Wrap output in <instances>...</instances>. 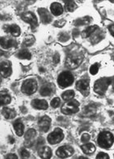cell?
<instances>
[{"instance_id":"cell-43","label":"cell","mask_w":114,"mask_h":159,"mask_svg":"<svg viewBox=\"0 0 114 159\" xmlns=\"http://www.w3.org/2000/svg\"><path fill=\"white\" fill-rule=\"evenodd\" d=\"M4 54V52L3 51L0 50V57H2V56Z\"/></svg>"},{"instance_id":"cell-2","label":"cell","mask_w":114,"mask_h":159,"mask_svg":"<svg viewBox=\"0 0 114 159\" xmlns=\"http://www.w3.org/2000/svg\"><path fill=\"white\" fill-rule=\"evenodd\" d=\"M84 57L83 54H74L71 55L67 58L65 63L66 67L70 69H74L78 68V66L83 62Z\"/></svg>"},{"instance_id":"cell-1","label":"cell","mask_w":114,"mask_h":159,"mask_svg":"<svg viewBox=\"0 0 114 159\" xmlns=\"http://www.w3.org/2000/svg\"><path fill=\"white\" fill-rule=\"evenodd\" d=\"M114 142V137L111 132L104 131L101 132L98 137V143L100 147L104 149L109 148Z\"/></svg>"},{"instance_id":"cell-18","label":"cell","mask_w":114,"mask_h":159,"mask_svg":"<svg viewBox=\"0 0 114 159\" xmlns=\"http://www.w3.org/2000/svg\"><path fill=\"white\" fill-rule=\"evenodd\" d=\"M38 154L42 159H50L52 156V151L48 147H43L38 151Z\"/></svg>"},{"instance_id":"cell-5","label":"cell","mask_w":114,"mask_h":159,"mask_svg":"<svg viewBox=\"0 0 114 159\" xmlns=\"http://www.w3.org/2000/svg\"><path fill=\"white\" fill-rule=\"evenodd\" d=\"M38 88L37 82L35 80L29 79L23 82L21 90L26 95H31L36 92Z\"/></svg>"},{"instance_id":"cell-29","label":"cell","mask_w":114,"mask_h":159,"mask_svg":"<svg viewBox=\"0 0 114 159\" xmlns=\"http://www.w3.org/2000/svg\"><path fill=\"white\" fill-rule=\"evenodd\" d=\"M19 59L30 60L31 58V54L26 50H23L17 54Z\"/></svg>"},{"instance_id":"cell-10","label":"cell","mask_w":114,"mask_h":159,"mask_svg":"<svg viewBox=\"0 0 114 159\" xmlns=\"http://www.w3.org/2000/svg\"><path fill=\"white\" fill-rule=\"evenodd\" d=\"M76 88L84 96H88L89 94V84L87 80H80L76 83Z\"/></svg>"},{"instance_id":"cell-11","label":"cell","mask_w":114,"mask_h":159,"mask_svg":"<svg viewBox=\"0 0 114 159\" xmlns=\"http://www.w3.org/2000/svg\"><path fill=\"white\" fill-rule=\"evenodd\" d=\"M12 73V67L10 62L6 61L0 64V74L4 78H7Z\"/></svg>"},{"instance_id":"cell-36","label":"cell","mask_w":114,"mask_h":159,"mask_svg":"<svg viewBox=\"0 0 114 159\" xmlns=\"http://www.w3.org/2000/svg\"><path fill=\"white\" fill-rule=\"evenodd\" d=\"M69 39V35L67 34H66V33H62L60 36L59 37V40L61 41L62 42L67 41Z\"/></svg>"},{"instance_id":"cell-7","label":"cell","mask_w":114,"mask_h":159,"mask_svg":"<svg viewBox=\"0 0 114 159\" xmlns=\"http://www.w3.org/2000/svg\"><path fill=\"white\" fill-rule=\"evenodd\" d=\"M64 138V134L62 130L59 128H57L49 134L48 141L49 143L55 145L60 143L63 140Z\"/></svg>"},{"instance_id":"cell-3","label":"cell","mask_w":114,"mask_h":159,"mask_svg":"<svg viewBox=\"0 0 114 159\" xmlns=\"http://www.w3.org/2000/svg\"><path fill=\"white\" fill-rule=\"evenodd\" d=\"M74 81L73 75L69 71L62 72L58 78V83L62 88H67L71 85Z\"/></svg>"},{"instance_id":"cell-27","label":"cell","mask_w":114,"mask_h":159,"mask_svg":"<svg viewBox=\"0 0 114 159\" xmlns=\"http://www.w3.org/2000/svg\"><path fill=\"white\" fill-rule=\"evenodd\" d=\"M36 135V131L34 129H30L26 132L24 138H25V139L28 141V143H27L28 145L30 144L31 140H32ZM28 145H26V146H28Z\"/></svg>"},{"instance_id":"cell-23","label":"cell","mask_w":114,"mask_h":159,"mask_svg":"<svg viewBox=\"0 0 114 159\" xmlns=\"http://www.w3.org/2000/svg\"><path fill=\"white\" fill-rule=\"evenodd\" d=\"M81 149L85 154H93L96 150V147L93 143H88L82 145Z\"/></svg>"},{"instance_id":"cell-9","label":"cell","mask_w":114,"mask_h":159,"mask_svg":"<svg viewBox=\"0 0 114 159\" xmlns=\"http://www.w3.org/2000/svg\"><path fill=\"white\" fill-rule=\"evenodd\" d=\"M74 153V150L73 148L68 145L62 146L58 149L56 154L61 158H66L72 156Z\"/></svg>"},{"instance_id":"cell-15","label":"cell","mask_w":114,"mask_h":159,"mask_svg":"<svg viewBox=\"0 0 114 159\" xmlns=\"http://www.w3.org/2000/svg\"><path fill=\"white\" fill-rule=\"evenodd\" d=\"M39 14L42 22L43 23H49L52 20V16L50 15L48 11L45 9H40L38 10Z\"/></svg>"},{"instance_id":"cell-31","label":"cell","mask_w":114,"mask_h":159,"mask_svg":"<svg viewBox=\"0 0 114 159\" xmlns=\"http://www.w3.org/2000/svg\"><path fill=\"white\" fill-rule=\"evenodd\" d=\"M35 37L32 35H29L24 39L23 43H24V45L29 47V46H31V45H32L35 43Z\"/></svg>"},{"instance_id":"cell-12","label":"cell","mask_w":114,"mask_h":159,"mask_svg":"<svg viewBox=\"0 0 114 159\" xmlns=\"http://www.w3.org/2000/svg\"><path fill=\"white\" fill-rule=\"evenodd\" d=\"M51 120L48 116H45L40 119L38 122L40 130L43 132H47L49 130Z\"/></svg>"},{"instance_id":"cell-25","label":"cell","mask_w":114,"mask_h":159,"mask_svg":"<svg viewBox=\"0 0 114 159\" xmlns=\"http://www.w3.org/2000/svg\"><path fill=\"white\" fill-rule=\"evenodd\" d=\"M65 9L68 12H73L77 8V5L73 0H64Z\"/></svg>"},{"instance_id":"cell-4","label":"cell","mask_w":114,"mask_h":159,"mask_svg":"<svg viewBox=\"0 0 114 159\" xmlns=\"http://www.w3.org/2000/svg\"><path fill=\"white\" fill-rule=\"evenodd\" d=\"M79 103L76 100L66 102L61 107V112L66 115L74 114L79 111Z\"/></svg>"},{"instance_id":"cell-44","label":"cell","mask_w":114,"mask_h":159,"mask_svg":"<svg viewBox=\"0 0 114 159\" xmlns=\"http://www.w3.org/2000/svg\"><path fill=\"white\" fill-rule=\"evenodd\" d=\"M80 159H87V157H79Z\"/></svg>"},{"instance_id":"cell-14","label":"cell","mask_w":114,"mask_h":159,"mask_svg":"<svg viewBox=\"0 0 114 159\" xmlns=\"http://www.w3.org/2000/svg\"><path fill=\"white\" fill-rule=\"evenodd\" d=\"M97 111L95 105L90 104L83 107L81 112V116L83 117H90L94 116Z\"/></svg>"},{"instance_id":"cell-46","label":"cell","mask_w":114,"mask_h":159,"mask_svg":"<svg viewBox=\"0 0 114 159\" xmlns=\"http://www.w3.org/2000/svg\"><path fill=\"white\" fill-rule=\"evenodd\" d=\"M109 1H111V2H112V3L114 2V0H109Z\"/></svg>"},{"instance_id":"cell-28","label":"cell","mask_w":114,"mask_h":159,"mask_svg":"<svg viewBox=\"0 0 114 159\" xmlns=\"http://www.w3.org/2000/svg\"><path fill=\"white\" fill-rule=\"evenodd\" d=\"M74 97V92L73 90H68L62 94V99L65 101L70 100Z\"/></svg>"},{"instance_id":"cell-24","label":"cell","mask_w":114,"mask_h":159,"mask_svg":"<svg viewBox=\"0 0 114 159\" xmlns=\"http://www.w3.org/2000/svg\"><path fill=\"white\" fill-rule=\"evenodd\" d=\"M14 129L16 134L19 137H21L24 133V125L22 123L17 121L14 124Z\"/></svg>"},{"instance_id":"cell-19","label":"cell","mask_w":114,"mask_h":159,"mask_svg":"<svg viewBox=\"0 0 114 159\" xmlns=\"http://www.w3.org/2000/svg\"><path fill=\"white\" fill-rule=\"evenodd\" d=\"M50 10L52 14L55 16H59L63 13L62 5L57 2L52 3L50 7Z\"/></svg>"},{"instance_id":"cell-32","label":"cell","mask_w":114,"mask_h":159,"mask_svg":"<svg viewBox=\"0 0 114 159\" xmlns=\"http://www.w3.org/2000/svg\"><path fill=\"white\" fill-rule=\"evenodd\" d=\"M99 71V65L98 64H94L91 66L90 68V73L92 75L97 74Z\"/></svg>"},{"instance_id":"cell-47","label":"cell","mask_w":114,"mask_h":159,"mask_svg":"<svg viewBox=\"0 0 114 159\" xmlns=\"http://www.w3.org/2000/svg\"><path fill=\"white\" fill-rule=\"evenodd\" d=\"M28 1H30V0H28Z\"/></svg>"},{"instance_id":"cell-34","label":"cell","mask_w":114,"mask_h":159,"mask_svg":"<svg viewBox=\"0 0 114 159\" xmlns=\"http://www.w3.org/2000/svg\"><path fill=\"white\" fill-rule=\"evenodd\" d=\"M20 155L23 159H27L30 157L29 152L26 149H23L20 151Z\"/></svg>"},{"instance_id":"cell-38","label":"cell","mask_w":114,"mask_h":159,"mask_svg":"<svg viewBox=\"0 0 114 159\" xmlns=\"http://www.w3.org/2000/svg\"><path fill=\"white\" fill-rule=\"evenodd\" d=\"M60 61V56L59 54L56 53L54 57V61L55 63H59Z\"/></svg>"},{"instance_id":"cell-22","label":"cell","mask_w":114,"mask_h":159,"mask_svg":"<svg viewBox=\"0 0 114 159\" xmlns=\"http://www.w3.org/2000/svg\"><path fill=\"white\" fill-rule=\"evenodd\" d=\"M11 100L10 95L5 91L0 92V105H7Z\"/></svg>"},{"instance_id":"cell-39","label":"cell","mask_w":114,"mask_h":159,"mask_svg":"<svg viewBox=\"0 0 114 159\" xmlns=\"http://www.w3.org/2000/svg\"><path fill=\"white\" fill-rule=\"evenodd\" d=\"M5 158L7 159H17V157L16 156V154H9L6 156Z\"/></svg>"},{"instance_id":"cell-35","label":"cell","mask_w":114,"mask_h":159,"mask_svg":"<svg viewBox=\"0 0 114 159\" xmlns=\"http://www.w3.org/2000/svg\"><path fill=\"white\" fill-rule=\"evenodd\" d=\"M96 159H109V156L104 152H100L99 153L97 154L96 157Z\"/></svg>"},{"instance_id":"cell-13","label":"cell","mask_w":114,"mask_h":159,"mask_svg":"<svg viewBox=\"0 0 114 159\" xmlns=\"http://www.w3.org/2000/svg\"><path fill=\"white\" fill-rule=\"evenodd\" d=\"M17 42L16 40H13L8 38H0V45L3 48L7 49L13 47H16L17 46Z\"/></svg>"},{"instance_id":"cell-41","label":"cell","mask_w":114,"mask_h":159,"mask_svg":"<svg viewBox=\"0 0 114 159\" xmlns=\"http://www.w3.org/2000/svg\"><path fill=\"white\" fill-rule=\"evenodd\" d=\"M114 26L113 25H111V26H109V31H111V33H112V35H114Z\"/></svg>"},{"instance_id":"cell-37","label":"cell","mask_w":114,"mask_h":159,"mask_svg":"<svg viewBox=\"0 0 114 159\" xmlns=\"http://www.w3.org/2000/svg\"><path fill=\"white\" fill-rule=\"evenodd\" d=\"M90 139V136L87 134H84L81 137L82 141L83 142H87Z\"/></svg>"},{"instance_id":"cell-6","label":"cell","mask_w":114,"mask_h":159,"mask_svg":"<svg viewBox=\"0 0 114 159\" xmlns=\"http://www.w3.org/2000/svg\"><path fill=\"white\" fill-rule=\"evenodd\" d=\"M111 80L108 78H102L99 80L95 83L94 86L95 91L99 94L103 95L107 90L108 86L111 84Z\"/></svg>"},{"instance_id":"cell-40","label":"cell","mask_w":114,"mask_h":159,"mask_svg":"<svg viewBox=\"0 0 114 159\" xmlns=\"http://www.w3.org/2000/svg\"><path fill=\"white\" fill-rule=\"evenodd\" d=\"M65 23H66V21L64 20V21H56L55 25H56V26H62V25H64L65 24Z\"/></svg>"},{"instance_id":"cell-30","label":"cell","mask_w":114,"mask_h":159,"mask_svg":"<svg viewBox=\"0 0 114 159\" xmlns=\"http://www.w3.org/2000/svg\"><path fill=\"white\" fill-rule=\"evenodd\" d=\"M90 22V18L88 17H85L78 19L76 21L74 24L76 25H87Z\"/></svg>"},{"instance_id":"cell-16","label":"cell","mask_w":114,"mask_h":159,"mask_svg":"<svg viewBox=\"0 0 114 159\" xmlns=\"http://www.w3.org/2000/svg\"><path fill=\"white\" fill-rule=\"evenodd\" d=\"M31 105L34 108L38 110H46L48 107V104L46 101L40 99H35L32 100Z\"/></svg>"},{"instance_id":"cell-26","label":"cell","mask_w":114,"mask_h":159,"mask_svg":"<svg viewBox=\"0 0 114 159\" xmlns=\"http://www.w3.org/2000/svg\"><path fill=\"white\" fill-rule=\"evenodd\" d=\"M98 26L97 25H93V26H89L86 29L84 30L82 32V36L84 38H86L90 36L92 33L95 31V30L97 29Z\"/></svg>"},{"instance_id":"cell-45","label":"cell","mask_w":114,"mask_h":159,"mask_svg":"<svg viewBox=\"0 0 114 159\" xmlns=\"http://www.w3.org/2000/svg\"><path fill=\"white\" fill-rule=\"evenodd\" d=\"M1 81H2V80H1V78L0 77V84L1 83Z\"/></svg>"},{"instance_id":"cell-20","label":"cell","mask_w":114,"mask_h":159,"mask_svg":"<svg viewBox=\"0 0 114 159\" xmlns=\"http://www.w3.org/2000/svg\"><path fill=\"white\" fill-rule=\"evenodd\" d=\"M2 115L7 119H12L15 118L17 115L16 111L14 110L10 109L8 107H4L2 110Z\"/></svg>"},{"instance_id":"cell-21","label":"cell","mask_w":114,"mask_h":159,"mask_svg":"<svg viewBox=\"0 0 114 159\" xmlns=\"http://www.w3.org/2000/svg\"><path fill=\"white\" fill-rule=\"evenodd\" d=\"M53 86L52 85L45 84L43 85L40 89V93L43 97L49 96L53 92Z\"/></svg>"},{"instance_id":"cell-17","label":"cell","mask_w":114,"mask_h":159,"mask_svg":"<svg viewBox=\"0 0 114 159\" xmlns=\"http://www.w3.org/2000/svg\"><path fill=\"white\" fill-rule=\"evenodd\" d=\"M4 30L6 32L11 33L14 37H17L21 34V30L19 26L16 24H12L11 25H5Z\"/></svg>"},{"instance_id":"cell-8","label":"cell","mask_w":114,"mask_h":159,"mask_svg":"<svg viewBox=\"0 0 114 159\" xmlns=\"http://www.w3.org/2000/svg\"><path fill=\"white\" fill-rule=\"evenodd\" d=\"M21 18L24 22L30 24L32 29H35L38 26L37 19L35 14L32 12H28L24 13L21 16Z\"/></svg>"},{"instance_id":"cell-33","label":"cell","mask_w":114,"mask_h":159,"mask_svg":"<svg viewBox=\"0 0 114 159\" xmlns=\"http://www.w3.org/2000/svg\"><path fill=\"white\" fill-rule=\"evenodd\" d=\"M60 103V100L59 98H55L51 101V106H52V107L54 108H56L59 107Z\"/></svg>"},{"instance_id":"cell-42","label":"cell","mask_w":114,"mask_h":159,"mask_svg":"<svg viewBox=\"0 0 114 159\" xmlns=\"http://www.w3.org/2000/svg\"><path fill=\"white\" fill-rule=\"evenodd\" d=\"M10 143L11 144H13L14 143V139L13 138H12L11 137V138L10 139Z\"/></svg>"}]
</instances>
